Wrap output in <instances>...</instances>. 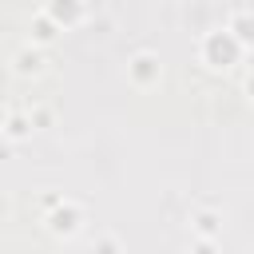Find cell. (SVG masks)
Instances as JSON below:
<instances>
[{"label":"cell","mask_w":254,"mask_h":254,"mask_svg":"<svg viewBox=\"0 0 254 254\" xmlns=\"http://www.w3.org/2000/svg\"><path fill=\"white\" fill-rule=\"evenodd\" d=\"M194 56H198V64H202L210 75H226V71H234V67L246 64V48H242L222 24H218V28H206V32L198 36Z\"/></svg>","instance_id":"1"},{"label":"cell","mask_w":254,"mask_h":254,"mask_svg":"<svg viewBox=\"0 0 254 254\" xmlns=\"http://www.w3.org/2000/svg\"><path fill=\"white\" fill-rule=\"evenodd\" d=\"M83 222H87L83 202H75V198H67V194L44 214V230H48L52 238H60V242H71V238L83 230Z\"/></svg>","instance_id":"2"},{"label":"cell","mask_w":254,"mask_h":254,"mask_svg":"<svg viewBox=\"0 0 254 254\" xmlns=\"http://www.w3.org/2000/svg\"><path fill=\"white\" fill-rule=\"evenodd\" d=\"M123 75H127V83H131L135 91H151V87L163 83V56L151 52V48H139V52L127 56Z\"/></svg>","instance_id":"3"},{"label":"cell","mask_w":254,"mask_h":254,"mask_svg":"<svg viewBox=\"0 0 254 254\" xmlns=\"http://www.w3.org/2000/svg\"><path fill=\"white\" fill-rule=\"evenodd\" d=\"M60 32H75L83 20H87V0H44V8H40Z\"/></svg>","instance_id":"4"},{"label":"cell","mask_w":254,"mask_h":254,"mask_svg":"<svg viewBox=\"0 0 254 254\" xmlns=\"http://www.w3.org/2000/svg\"><path fill=\"white\" fill-rule=\"evenodd\" d=\"M222 226H226V218H222L218 206H190V214H187V230H190V238L222 242Z\"/></svg>","instance_id":"5"},{"label":"cell","mask_w":254,"mask_h":254,"mask_svg":"<svg viewBox=\"0 0 254 254\" xmlns=\"http://www.w3.org/2000/svg\"><path fill=\"white\" fill-rule=\"evenodd\" d=\"M8 67H12V75H16V79H40L48 64H44V52H40V48H32V44H20V48L12 52Z\"/></svg>","instance_id":"6"},{"label":"cell","mask_w":254,"mask_h":254,"mask_svg":"<svg viewBox=\"0 0 254 254\" xmlns=\"http://www.w3.org/2000/svg\"><path fill=\"white\" fill-rule=\"evenodd\" d=\"M222 28H226L242 48H250V44H254V16H250V8H242V4H238V8H230V12H226V20H222Z\"/></svg>","instance_id":"7"},{"label":"cell","mask_w":254,"mask_h":254,"mask_svg":"<svg viewBox=\"0 0 254 254\" xmlns=\"http://www.w3.org/2000/svg\"><path fill=\"white\" fill-rule=\"evenodd\" d=\"M0 135L8 139V143H28L36 131H32V119H28V111H8L4 119H0Z\"/></svg>","instance_id":"8"},{"label":"cell","mask_w":254,"mask_h":254,"mask_svg":"<svg viewBox=\"0 0 254 254\" xmlns=\"http://www.w3.org/2000/svg\"><path fill=\"white\" fill-rule=\"evenodd\" d=\"M56 40H60V28H56L44 12H36V16H32V24H28V44L44 52V48H48V44H56Z\"/></svg>","instance_id":"9"},{"label":"cell","mask_w":254,"mask_h":254,"mask_svg":"<svg viewBox=\"0 0 254 254\" xmlns=\"http://www.w3.org/2000/svg\"><path fill=\"white\" fill-rule=\"evenodd\" d=\"M87 254H127V246H123V238H119L115 230H95Z\"/></svg>","instance_id":"10"},{"label":"cell","mask_w":254,"mask_h":254,"mask_svg":"<svg viewBox=\"0 0 254 254\" xmlns=\"http://www.w3.org/2000/svg\"><path fill=\"white\" fill-rule=\"evenodd\" d=\"M28 119H32V131H44V127H52L56 111H52L48 103H36V107H28Z\"/></svg>","instance_id":"11"},{"label":"cell","mask_w":254,"mask_h":254,"mask_svg":"<svg viewBox=\"0 0 254 254\" xmlns=\"http://www.w3.org/2000/svg\"><path fill=\"white\" fill-rule=\"evenodd\" d=\"M187 254H222V246L210 242V238H190V250Z\"/></svg>","instance_id":"12"},{"label":"cell","mask_w":254,"mask_h":254,"mask_svg":"<svg viewBox=\"0 0 254 254\" xmlns=\"http://www.w3.org/2000/svg\"><path fill=\"white\" fill-rule=\"evenodd\" d=\"M60 198H64V190H48V194H40V214H48Z\"/></svg>","instance_id":"13"},{"label":"cell","mask_w":254,"mask_h":254,"mask_svg":"<svg viewBox=\"0 0 254 254\" xmlns=\"http://www.w3.org/2000/svg\"><path fill=\"white\" fill-rule=\"evenodd\" d=\"M8 214V190H0V218Z\"/></svg>","instance_id":"14"}]
</instances>
